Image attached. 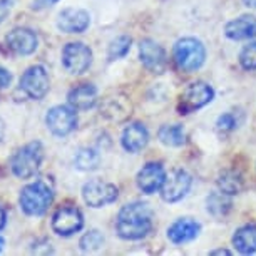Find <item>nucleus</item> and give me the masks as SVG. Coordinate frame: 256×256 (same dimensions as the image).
<instances>
[{"instance_id":"obj_4","label":"nucleus","mask_w":256,"mask_h":256,"mask_svg":"<svg viewBox=\"0 0 256 256\" xmlns=\"http://www.w3.org/2000/svg\"><path fill=\"white\" fill-rule=\"evenodd\" d=\"M176 66L184 72H194L204 64L206 49L201 40L192 37H184L176 42L174 50H172Z\"/></svg>"},{"instance_id":"obj_35","label":"nucleus","mask_w":256,"mask_h":256,"mask_svg":"<svg viewBox=\"0 0 256 256\" xmlns=\"http://www.w3.org/2000/svg\"><path fill=\"white\" fill-rule=\"evenodd\" d=\"M4 134H6V124H4V120L0 119V141H2Z\"/></svg>"},{"instance_id":"obj_2","label":"nucleus","mask_w":256,"mask_h":256,"mask_svg":"<svg viewBox=\"0 0 256 256\" xmlns=\"http://www.w3.org/2000/svg\"><path fill=\"white\" fill-rule=\"evenodd\" d=\"M54 201V184L50 180H37L24 186L18 196V204L27 216H42Z\"/></svg>"},{"instance_id":"obj_18","label":"nucleus","mask_w":256,"mask_h":256,"mask_svg":"<svg viewBox=\"0 0 256 256\" xmlns=\"http://www.w3.org/2000/svg\"><path fill=\"white\" fill-rule=\"evenodd\" d=\"M149 141V132L146 126L141 122H132L124 129L122 132V148L129 152H139L141 149L148 146Z\"/></svg>"},{"instance_id":"obj_22","label":"nucleus","mask_w":256,"mask_h":256,"mask_svg":"<svg viewBox=\"0 0 256 256\" xmlns=\"http://www.w3.org/2000/svg\"><path fill=\"white\" fill-rule=\"evenodd\" d=\"M158 138L164 146H171V148H180L186 142V132L182 129V126L180 124L162 126L158 132Z\"/></svg>"},{"instance_id":"obj_36","label":"nucleus","mask_w":256,"mask_h":256,"mask_svg":"<svg viewBox=\"0 0 256 256\" xmlns=\"http://www.w3.org/2000/svg\"><path fill=\"white\" fill-rule=\"evenodd\" d=\"M211 254H231V251H228V250H216V251H211Z\"/></svg>"},{"instance_id":"obj_31","label":"nucleus","mask_w":256,"mask_h":256,"mask_svg":"<svg viewBox=\"0 0 256 256\" xmlns=\"http://www.w3.org/2000/svg\"><path fill=\"white\" fill-rule=\"evenodd\" d=\"M12 82V76L10 72H8L7 69H4V67H0V89H6L10 86Z\"/></svg>"},{"instance_id":"obj_26","label":"nucleus","mask_w":256,"mask_h":256,"mask_svg":"<svg viewBox=\"0 0 256 256\" xmlns=\"http://www.w3.org/2000/svg\"><path fill=\"white\" fill-rule=\"evenodd\" d=\"M131 44H132V40H131V37H128V36H120L118 38H114V40L109 44L108 59L109 60L122 59V57L129 52V49H131Z\"/></svg>"},{"instance_id":"obj_28","label":"nucleus","mask_w":256,"mask_h":256,"mask_svg":"<svg viewBox=\"0 0 256 256\" xmlns=\"http://www.w3.org/2000/svg\"><path fill=\"white\" fill-rule=\"evenodd\" d=\"M240 64L246 70H256V42L243 47L240 54Z\"/></svg>"},{"instance_id":"obj_7","label":"nucleus","mask_w":256,"mask_h":256,"mask_svg":"<svg viewBox=\"0 0 256 256\" xmlns=\"http://www.w3.org/2000/svg\"><path fill=\"white\" fill-rule=\"evenodd\" d=\"M46 124L54 136L64 138L77 128V114L72 106H54L47 110Z\"/></svg>"},{"instance_id":"obj_10","label":"nucleus","mask_w":256,"mask_h":256,"mask_svg":"<svg viewBox=\"0 0 256 256\" xmlns=\"http://www.w3.org/2000/svg\"><path fill=\"white\" fill-rule=\"evenodd\" d=\"M119 196V190L106 181H89L82 188V198L90 208H102L114 202Z\"/></svg>"},{"instance_id":"obj_29","label":"nucleus","mask_w":256,"mask_h":256,"mask_svg":"<svg viewBox=\"0 0 256 256\" xmlns=\"http://www.w3.org/2000/svg\"><path fill=\"white\" fill-rule=\"evenodd\" d=\"M216 126H218L220 131H231V129H234L236 120L233 118V114H224L218 119V124Z\"/></svg>"},{"instance_id":"obj_17","label":"nucleus","mask_w":256,"mask_h":256,"mask_svg":"<svg viewBox=\"0 0 256 256\" xmlns=\"http://www.w3.org/2000/svg\"><path fill=\"white\" fill-rule=\"evenodd\" d=\"M201 231V224L198 221L191 220V218H181L174 221L168 230V238L176 244H182L188 243V241H192L200 234Z\"/></svg>"},{"instance_id":"obj_21","label":"nucleus","mask_w":256,"mask_h":256,"mask_svg":"<svg viewBox=\"0 0 256 256\" xmlns=\"http://www.w3.org/2000/svg\"><path fill=\"white\" fill-rule=\"evenodd\" d=\"M233 244L243 254L256 253V224L241 226L233 236Z\"/></svg>"},{"instance_id":"obj_11","label":"nucleus","mask_w":256,"mask_h":256,"mask_svg":"<svg viewBox=\"0 0 256 256\" xmlns=\"http://www.w3.org/2000/svg\"><path fill=\"white\" fill-rule=\"evenodd\" d=\"M191 176L190 172L178 169V171L171 172L166 176V181L161 188V198L166 202H178L188 194V191L191 190Z\"/></svg>"},{"instance_id":"obj_9","label":"nucleus","mask_w":256,"mask_h":256,"mask_svg":"<svg viewBox=\"0 0 256 256\" xmlns=\"http://www.w3.org/2000/svg\"><path fill=\"white\" fill-rule=\"evenodd\" d=\"M84 226V216L79 208L62 206L52 216V230L59 236H72Z\"/></svg>"},{"instance_id":"obj_27","label":"nucleus","mask_w":256,"mask_h":256,"mask_svg":"<svg viewBox=\"0 0 256 256\" xmlns=\"http://www.w3.org/2000/svg\"><path fill=\"white\" fill-rule=\"evenodd\" d=\"M104 244V236L100 231L98 230H90L89 233H86L84 236L80 238V250L84 253H92V251H98L100 250V246Z\"/></svg>"},{"instance_id":"obj_1","label":"nucleus","mask_w":256,"mask_h":256,"mask_svg":"<svg viewBox=\"0 0 256 256\" xmlns=\"http://www.w3.org/2000/svg\"><path fill=\"white\" fill-rule=\"evenodd\" d=\"M116 230L122 240H142L152 230V211L146 202L134 201L122 206L116 220Z\"/></svg>"},{"instance_id":"obj_37","label":"nucleus","mask_w":256,"mask_h":256,"mask_svg":"<svg viewBox=\"0 0 256 256\" xmlns=\"http://www.w3.org/2000/svg\"><path fill=\"white\" fill-rule=\"evenodd\" d=\"M4 246H6V240L0 236V253H2V250H4Z\"/></svg>"},{"instance_id":"obj_15","label":"nucleus","mask_w":256,"mask_h":256,"mask_svg":"<svg viewBox=\"0 0 256 256\" xmlns=\"http://www.w3.org/2000/svg\"><path fill=\"white\" fill-rule=\"evenodd\" d=\"M138 188L146 194L159 191L166 181V171L161 162H148L141 171L138 172Z\"/></svg>"},{"instance_id":"obj_30","label":"nucleus","mask_w":256,"mask_h":256,"mask_svg":"<svg viewBox=\"0 0 256 256\" xmlns=\"http://www.w3.org/2000/svg\"><path fill=\"white\" fill-rule=\"evenodd\" d=\"M10 8H12V0H0V24L7 18Z\"/></svg>"},{"instance_id":"obj_5","label":"nucleus","mask_w":256,"mask_h":256,"mask_svg":"<svg viewBox=\"0 0 256 256\" xmlns=\"http://www.w3.org/2000/svg\"><path fill=\"white\" fill-rule=\"evenodd\" d=\"M92 64V50L82 42H70L62 50V66L69 74H84Z\"/></svg>"},{"instance_id":"obj_20","label":"nucleus","mask_w":256,"mask_h":256,"mask_svg":"<svg viewBox=\"0 0 256 256\" xmlns=\"http://www.w3.org/2000/svg\"><path fill=\"white\" fill-rule=\"evenodd\" d=\"M67 100L76 110H88L98 102V89L92 84L76 86L67 96Z\"/></svg>"},{"instance_id":"obj_19","label":"nucleus","mask_w":256,"mask_h":256,"mask_svg":"<svg viewBox=\"0 0 256 256\" xmlns=\"http://www.w3.org/2000/svg\"><path fill=\"white\" fill-rule=\"evenodd\" d=\"M224 34L231 40H246V38L256 37V17L241 16L234 18V20L226 24Z\"/></svg>"},{"instance_id":"obj_13","label":"nucleus","mask_w":256,"mask_h":256,"mask_svg":"<svg viewBox=\"0 0 256 256\" xmlns=\"http://www.w3.org/2000/svg\"><path fill=\"white\" fill-rule=\"evenodd\" d=\"M6 44L14 54L17 56H30L37 50L38 38L36 32L26 27H17L7 34Z\"/></svg>"},{"instance_id":"obj_32","label":"nucleus","mask_w":256,"mask_h":256,"mask_svg":"<svg viewBox=\"0 0 256 256\" xmlns=\"http://www.w3.org/2000/svg\"><path fill=\"white\" fill-rule=\"evenodd\" d=\"M59 0H34V8L36 10H40V8H46V7H52L54 4H57Z\"/></svg>"},{"instance_id":"obj_14","label":"nucleus","mask_w":256,"mask_h":256,"mask_svg":"<svg viewBox=\"0 0 256 256\" xmlns=\"http://www.w3.org/2000/svg\"><path fill=\"white\" fill-rule=\"evenodd\" d=\"M139 57H141L142 66L154 74H161L166 69V52L158 42L152 38H144L139 44Z\"/></svg>"},{"instance_id":"obj_6","label":"nucleus","mask_w":256,"mask_h":256,"mask_svg":"<svg viewBox=\"0 0 256 256\" xmlns=\"http://www.w3.org/2000/svg\"><path fill=\"white\" fill-rule=\"evenodd\" d=\"M50 80L44 66H32L20 77V89L27 98L40 100L49 92Z\"/></svg>"},{"instance_id":"obj_3","label":"nucleus","mask_w":256,"mask_h":256,"mask_svg":"<svg viewBox=\"0 0 256 256\" xmlns=\"http://www.w3.org/2000/svg\"><path fill=\"white\" fill-rule=\"evenodd\" d=\"M42 161H44V148L38 141H32L14 154L10 161L12 172L20 180H30L38 174Z\"/></svg>"},{"instance_id":"obj_16","label":"nucleus","mask_w":256,"mask_h":256,"mask_svg":"<svg viewBox=\"0 0 256 256\" xmlns=\"http://www.w3.org/2000/svg\"><path fill=\"white\" fill-rule=\"evenodd\" d=\"M89 26L90 16L82 8H66L57 17V28L66 34H82Z\"/></svg>"},{"instance_id":"obj_24","label":"nucleus","mask_w":256,"mask_h":256,"mask_svg":"<svg viewBox=\"0 0 256 256\" xmlns=\"http://www.w3.org/2000/svg\"><path fill=\"white\" fill-rule=\"evenodd\" d=\"M100 162V154L92 148H82L76 154L74 164L80 171H94Z\"/></svg>"},{"instance_id":"obj_8","label":"nucleus","mask_w":256,"mask_h":256,"mask_svg":"<svg viewBox=\"0 0 256 256\" xmlns=\"http://www.w3.org/2000/svg\"><path fill=\"white\" fill-rule=\"evenodd\" d=\"M212 98H214V90H212L210 84H206V82H194V84L188 86L184 92L181 94L178 110H180V114H190L192 110L201 109L206 104H210Z\"/></svg>"},{"instance_id":"obj_23","label":"nucleus","mask_w":256,"mask_h":256,"mask_svg":"<svg viewBox=\"0 0 256 256\" xmlns=\"http://www.w3.org/2000/svg\"><path fill=\"white\" fill-rule=\"evenodd\" d=\"M218 188L220 191L226 192L228 196H233V194H238L243 190V178H241L240 172L236 171H223L218 178Z\"/></svg>"},{"instance_id":"obj_34","label":"nucleus","mask_w":256,"mask_h":256,"mask_svg":"<svg viewBox=\"0 0 256 256\" xmlns=\"http://www.w3.org/2000/svg\"><path fill=\"white\" fill-rule=\"evenodd\" d=\"M243 4H244L246 7L254 8V10H256V0H243Z\"/></svg>"},{"instance_id":"obj_33","label":"nucleus","mask_w":256,"mask_h":256,"mask_svg":"<svg viewBox=\"0 0 256 256\" xmlns=\"http://www.w3.org/2000/svg\"><path fill=\"white\" fill-rule=\"evenodd\" d=\"M6 223H7V212L2 206H0V231L6 228Z\"/></svg>"},{"instance_id":"obj_25","label":"nucleus","mask_w":256,"mask_h":256,"mask_svg":"<svg viewBox=\"0 0 256 256\" xmlns=\"http://www.w3.org/2000/svg\"><path fill=\"white\" fill-rule=\"evenodd\" d=\"M231 210V201L228 200V194L226 192H212V194L208 198V211L211 212L212 216H224L226 212Z\"/></svg>"},{"instance_id":"obj_12","label":"nucleus","mask_w":256,"mask_h":256,"mask_svg":"<svg viewBox=\"0 0 256 256\" xmlns=\"http://www.w3.org/2000/svg\"><path fill=\"white\" fill-rule=\"evenodd\" d=\"M132 114V106L128 96L124 94H110L100 102V116L110 122H122L129 119Z\"/></svg>"}]
</instances>
